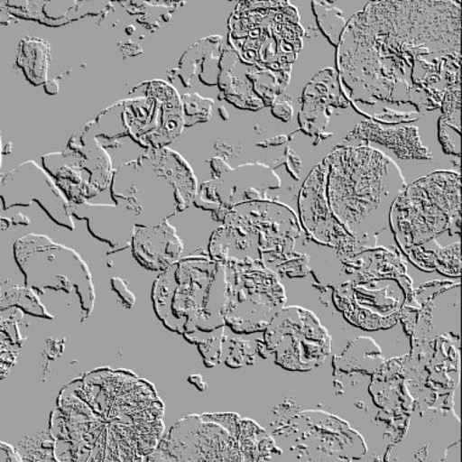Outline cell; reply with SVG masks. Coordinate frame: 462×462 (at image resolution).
Wrapping results in <instances>:
<instances>
[{"label":"cell","mask_w":462,"mask_h":462,"mask_svg":"<svg viewBox=\"0 0 462 462\" xmlns=\"http://www.w3.org/2000/svg\"><path fill=\"white\" fill-rule=\"evenodd\" d=\"M14 257L24 276V283L42 302L58 300L66 310L88 319L96 302L93 276L76 251L51 237L31 234L14 245ZM44 304V303H43Z\"/></svg>","instance_id":"5"},{"label":"cell","mask_w":462,"mask_h":462,"mask_svg":"<svg viewBox=\"0 0 462 462\" xmlns=\"http://www.w3.org/2000/svg\"><path fill=\"white\" fill-rule=\"evenodd\" d=\"M44 89L49 96H55L59 92V84L54 79L49 80V82L44 84Z\"/></svg>","instance_id":"31"},{"label":"cell","mask_w":462,"mask_h":462,"mask_svg":"<svg viewBox=\"0 0 462 462\" xmlns=\"http://www.w3.org/2000/svg\"><path fill=\"white\" fill-rule=\"evenodd\" d=\"M51 47L41 38L28 37L21 41L16 64L33 86L47 83Z\"/></svg>","instance_id":"21"},{"label":"cell","mask_w":462,"mask_h":462,"mask_svg":"<svg viewBox=\"0 0 462 462\" xmlns=\"http://www.w3.org/2000/svg\"><path fill=\"white\" fill-rule=\"evenodd\" d=\"M93 2H8L9 12L21 19L47 26H64L83 16L99 15L100 9L87 8Z\"/></svg>","instance_id":"20"},{"label":"cell","mask_w":462,"mask_h":462,"mask_svg":"<svg viewBox=\"0 0 462 462\" xmlns=\"http://www.w3.org/2000/svg\"><path fill=\"white\" fill-rule=\"evenodd\" d=\"M226 291V265L208 257L180 259L157 278L153 310L168 330L199 345L224 336Z\"/></svg>","instance_id":"3"},{"label":"cell","mask_w":462,"mask_h":462,"mask_svg":"<svg viewBox=\"0 0 462 462\" xmlns=\"http://www.w3.org/2000/svg\"><path fill=\"white\" fill-rule=\"evenodd\" d=\"M263 358L275 353L276 364L287 370L319 366L330 353L331 339L313 313L300 307L282 308L257 342Z\"/></svg>","instance_id":"11"},{"label":"cell","mask_w":462,"mask_h":462,"mask_svg":"<svg viewBox=\"0 0 462 462\" xmlns=\"http://www.w3.org/2000/svg\"><path fill=\"white\" fill-rule=\"evenodd\" d=\"M2 209L28 208L36 201L58 226L75 229L71 204L55 180L33 161L21 163L2 177Z\"/></svg>","instance_id":"13"},{"label":"cell","mask_w":462,"mask_h":462,"mask_svg":"<svg viewBox=\"0 0 462 462\" xmlns=\"http://www.w3.org/2000/svg\"><path fill=\"white\" fill-rule=\"evenodd\" d=\"M185 115V125L206 124L212 116L213 100L199 97V94H184L181 97Z\"/></svg>","instance_id":"24"},{"label":"cell","mask_w":462,"mask_h":462,"mask_svg":"<svg viewBox=\"0 0 462 462\" xmlns=\"http://www.w3.org/2000/svg\"><path fill=\"white\" fill-rule=\"evenodd\" d=\"M224 49L219 36L208 37L191 45L181 56L180 69H174L184 87L190 88L194 79L208 87L217 86Z\"/></svg>","instance_id":"18"},{"label":"cell","mask_w":462,"mask_h":462,"mask_svg":"<svg viewBox=\"0 0 462 462\" xmlns=\"http://www.w3.org/2000/svg\"><path fill=\"white\" fill-rule=\"evenodd\" d=\"M0 453H2V458H0V461L2 462L23 461V458L20 457V454L17 453L15 448L9 446V444L2 443V447H0Z\"/></svg>","instance_id":"28"},{"label":"cell","mask_w":462,"mask_h":462,"mask_svg":"<svg viewBox=\"0 0 462 462\" xmlns=\"http://www.w3.org/2000/svg\"><path fill=\"white\" fill-rule=\"evenodd\" d=\"M224 265L227 280L226 325L236 334L264 331L286 302L278 276L252 258Z\"/></svg>","instance_id":"8"},{"label":"cell","mask_w":462,"mask_h":462,"mask_svg":"<svg viewBox=\"0 0 462 462\" xmlns=\"http://www.w3.org/2000/svg\"><path fill=\"white\" fill-rule=\"evenodd\" d=\"M327 184L328 166L324 161L314 168L300 191V219L304 229L317 243L336 247L346 246L352 251L356 239L349 236L328 208Z\"/></svg>","instance_id":"15"},{"label":"cell","mask_w":462,"mask_h":462,"mask_svg":"<svg viewBox=\"0 0 462 462\" xmlns=\"http://www.w3.org/2000/svg\"><path fill=\"white\" fill-rule=\"evenodd\" d=\"M241 419L236 414L192 415L164 436L148 461H245Z\"/></svg>","instance_id":"9"},{"label":"cell","mask_w":462,"mask_h":462,"mask_svg":"<svg viewBox=\"0 0 462 462\" xmlns=\"http://www.w3.org/2000/svg\"><path fill=\"white\" fill-rule=\"evenodd\" d=\"M83 394L94 412L108 423L139 426L163 416L155 388L129 371H94L83 379Z\"/></svg>","instance_id":"10"},{"label":"cell","mask_w":462,"mask_h":462,"mask_svg":"<svg viewBox=\"0 0 462 462\" xmlns=\"http://www.w3.org/2000/svg\"><path fill=\"white\" fill-rule=\"evenodd\" d=\"M300 14L287 2H243L229 20V43L246 64L291 69L302 49Z\"/></svg>","instance_id":"6"},{"label":"cell","mask_w":462,"mask_h":462,"mask_svg":"<svg viewBox=\"0 0 462 462\" xmlns=\"http://www.w3.org/2000/svg\"><path fill=\"white\" fill-rule=\"evenodd\" d=\"M364 139L387 146L402 160L432 159L429 150L420 142L418 128H388L377 124H362L346 140Z\"/></svg>","instance_id":"19"},{"label":"cell","mask_w":462,"mask_h":462,"mask_svg":"<svg viewBox=\"0 0 462 462\" xmlns=\"http://www.w3.org/2000/svg\"><path fill=\"white\" fill-rule=\"evenodd\" d=\"M19 308L27 311L33 317L45 318V319H55V315L47 310L42 302L40 296L31 287H13L8 291L3 292L2 310L9 308Z\"/></svg>","instance_id":"22"},{"label":"cell","mask_w":462,"mask_h":462,"mask_svg":"<svg viewBox=\"0 0 462 462\" xmlns=\"http://www.w3.org/2000/svg\"><path fill=\"white\" fill-rule=\"evenodd\" d=\"M460 174L437 171L415 181L395 199L390 224L399 246L423 271H439L450 254L437 237L460 231Z\"/></svg>","instance_id":"4"},{"label":"cell","mask_w":462,"mask_h":462,"mask_svg":"<svg viewBox=\"0 0 462 462\" xmlns=\"http://www.w3.org/2000/svg\"><path fill=\"white\" fill-rule=\"evenodd\" d=\"M226 351L224 363L229 367H243L254 365V353L251 351V345L243 339H236L224 336L223 352Z\"/></svg>","instance_id":"25"},{"label":"cell","mask_w":462,"mask_h":462,"mask_svg":"<svg viewBox=\"0 0 462 462\" xmlns=\"http://www.w3.org/2000/svg\"><path fill=\"white\" fill-rule=\"evenodd\" d=\"M115 204L72 205L71 215L87 220L89 233L116 250L132 245L136 227L159 226L190 208L198 195L194 171L171 149H150L114 171Z\"/></svg>","instance_id":"1"},{"label":"cell","mask_w":462,"mask_h":462,"mask_svg":"<svg viewBox=\"0 0 462 462\" xmlns=\"http://www.w3.org/2000/svg\"><path fill=\"white\" fill-rule=\"evenodd\" d=\"M325 163L332 215L356 241L374 240L390 226L392 206L407 189L401 170L370 146L336 149Z\"/></svg>","instance_id":"2"},{"label":"cell","mask_w":462,"mask_h":462,"mask_svg":"<svg viewBox=\"0 0 462 462\" xmlns=\"http://www.w3.org/2000/svg\"><path fill=\"white\" fill-rule=\"evenodd\" d=\"M131 246L138 263L153 272L166 271L183 254V244L167 220L155 226L136 227Z\"/></svg>","instance_id":"17"},{"label":"cell","mask_w":462,"mask_h":462,"mask_svg":"<svg viewBox=\"0 0 462 462\" xmlns=\"http://www.w3.org/2000/svg\"><path fill=\"white\" fill-rule=\"evenodd\" d=\"M140 49V45L134 43V42H125V47H120L122 54L127 56H135L140 54L139 51H135L134 49Z\"/></svg>","instance_id":"29"},{"label":"cell","mask_w":462,"mask_h":462,"mask_svg":"<svg viewBox=\"0 0 462 462\" xmlns=\"http://www.w3.org/2000/svg\"><path fill=\"white\" fill-rule=\"evenodd\" d=\"M313 12L321 32L334 47L337 48L346 24L341 10L334 8L328 2H313Z\"/></svg>","instance_id":"23"},{"label":"cell","mask_w":462,"mask_h":462,"mask_svg":"<svg viewBox=\"0 0 462 462\" xmlns=\"http://www.w3.org/2000/svg\"><path fill=\"white\" fill-rule=\"evenodd\" d=\"M189 383L194 384L195 387H198L199 391H206L208 388V383H205L204 379L199 374H192V376H189Z\"/></svg>","instance_id":"30"},{"label":"cell","mask_w":462,"mask_h":462,"mask_svg":"<svg viewBox=\"0 0 462 462\" xmlns=\"http://www.w3.org/2000/svg\"><path fill=\"white\" fill-rule=\"evenodd\" d=\"M145 97L120 101L101 112L94 124L107 129L106 139L131 136L140 146L162 149L183 131V103L170 84L153 80L142 84ZM97 136V138H100Z\"/></svg>","instance_id":"7"},{"label":"cell","mask_w":462,"mask_h":462,"mask_svg":"<svg viewBox=\"0 0 462 462\" xmlns=\"http://www.w3.org/2000/svg\"><path fill=\"white\" fill-rule=\"evenodd\" d=\"M112 289L114 291L120 296L122 303L124 306L127 308V310H131L135 303V297L133 295L131 291H129L127 283L124 282V280L120 278L111 279Z\"/></svg>","instance_id":"26"},{"label":"cell","mask_w":462,"mask_h":462,"mask_svg":"<svg viewBox=\"0 0 462 462\" xmlns=\"http://www.w3.org/2000/svg\"><path fill=\"white\" fill-rule=\"evenodd\" d=\"M292 112L293 108L291 101H276V103L272 106V114L274 115L276 118H279V120H282V122H289L290 120H291Z\"/></svg>","instance_id":"27"},{"label":"cell","mask_w":462,"mask_h":462,"mask_svg":"<svg viewBox=\"0 0 462 462\" xmlns=\"http://www.w3.org/2000/svg\"><path fill=\"white\" fill-rule=\"evenodd\" d=\"M374 282L346 286V290H339L338 299L335 297L346 320L365 330L392 327L388 321H397L395 318L405 302V291L401 286H394L392 282L381 289L374 282Z\"/></svg>","instance_id":"14"},{"label":"cell","mask_w":462,"mask_h":462,"mask_svg":"<svg viewBox=\"0 0 462 462\" xmlns=\"http://www.w3.org/2000/svg\"><path fill=\"white\" fill-rule=\"evenodd\" d=\"M291 69L257 68L246 64L231 47H226L220 61L218 86L223 99L244 110L257 111L275 104L290 80Z\"/></svg>","instance_id":"12"},{"label":"cell","mask_w":462,"mask_h":462,"mask_svg":"<svg viewBox=\"0 0 462 462\" xmlns=\"http://www.w3.org/2000/svg\"><path fill=\"white\" fill-rule=\"evenodd\" d=\"M338 79L334 69H324L308 83L302 97L299 121L307 135H321L336 106L346 107L348 101L339 96Z\"/></svg>","instance_id":"16"}]
</instances>
